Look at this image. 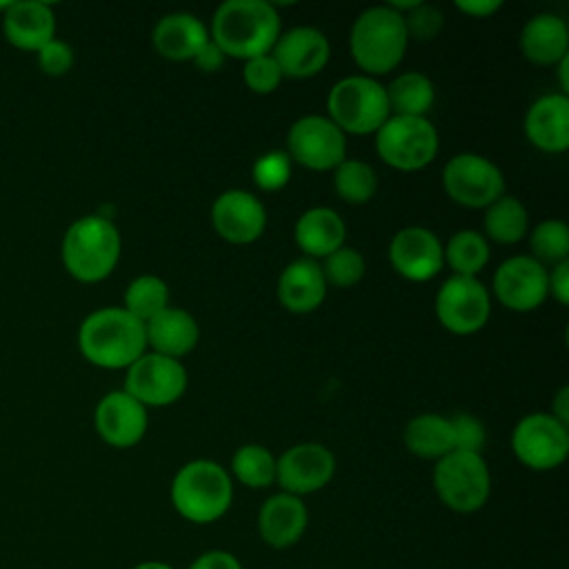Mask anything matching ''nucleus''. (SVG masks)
I'll use <instances>...</instances> for the list:
<instances>
[{
	"label": "nucleus",
	"mask_w": 569,
	"mask_h": 569,
	"mask_svg": "<svg viewBox=\"0 0 569 569\" xmlns=\"http://www.w3.org/2000/svg\"><path fill=\"white\" fill-rule=\"evenodd\" d=\"M445 251V262L451 267L453 276H469L476 278L478 271H482L489 262V244L487 238L473 229L456 231Z\"/></svg>",
	"instance_id": "31"
},
{
	"label": "nucleus",
	"mask_w": 569,
	"mask_h": 569,
	"mask_svg": "<svg viewBox=\"0 0 569 569\" xmlns=\"http://www.w3.org/2000/svg\"><path fill=\"white\" fill-rule=\"evenodd\" d=\"M409 44L405 20L387 4L362 11L349 33V51L365 76H385L393 71Z\"/></svg>",
	"instance_id": "5"
},
{
	"label": "nucleus",
	"mask_w": 569,
	"mask_h": 569,
	"mask_svg": "<svg viewBox=\"0 0 569 569\" xmlns=\"http://www.w3.org/2000/svg\"><path fill=\"white\" fill-rule=\"evenodd\" d=\"M502 7L500 0H456V9L469 18H489Z\"/></svg>",
	"instance_id": "45"
},
{
	"label": "nucleus",
	"mask_w": 569,
	"mask_h": 569,
	"mask_svg": "<svg viewBox=\"0 0 569 569\" xmlns=\"http://www.w3.org/2000/svg\"><path fill=\"white\" fill-rule=\"evenodd\" d=\"M322 276L327 287L333 284L338 289H349L353 284H358L365 276V258L360 251L351 249V247H340L333 253H329L327 258H322Z\"/></svg>",
	"instance_id": "36"
},
{
	"label": "nucleus",
	"mask_w": 569,
	"mask_h": 569,
	"mask_svg": "<svg viewBox=\"0 0 569 569\" xmlns=\"http://www.w3.org/2000/svg\"><path fill=\"white\" fill-rule=\"evenodd\" d=\"M122 238L111 218L87 213L76 218L60 242V258L67 273L84 284L109 278L120 260Z\"/></svg>",
	"instance_id": "3"
},
{
	"label": "nucleus",
	"mask_w": 569,
	"mask_h": 569,
	"mask_svg": "<svg viewBox=\"0 0 569 569\" xmlns=\"http://www.w3.org/2000/svg\"><path fill=\"white\" fill-rule=\"evenodd\" d=\"M280 33L276 4L267 0H227L213 13L209 38L224 56L251 60L269 53Z\"/></svg>",
	"instance_id": "1"
},
{
	"label": "nucleus",
	"mask_w": 569,
	"mask_h": 569,
	"mask_svg": "<svg viewBox=\"0 0 569 569\" xmlns=\"http://www.w3.org/2000/svg\"><path fill=\"white\" fill-rule=\"evenodd\" d=\"M329 120L342 133H376L391 116L387 89L371 76H347L338 80L327 96Z\"/></svg>",
	"instance_id": "6"
},
{
	"label": "nucleus",
	"mask_w": 569,
	"mask_h": 569,
	"mask_svg": "<svg viewBox=\"0 0 569 569\" xmlns=\"http://www.w3.org/2000/svg\"><path fill=\"white\" fill-rule=\"evenodd\" d=\"M380 160L398 171H418L438 153V131L427 118L389 116L376 131Z\"/></svg>",
	"instance_id": "8"
},
{
	"label": "nucleus",
	"mask_w": 569,
	"mask_h": 569,
	"mask_svg": "<svg viewBox=\"0 0 569 569\" xmlns=\"http://www.w3.org/2000/svg\"><path fill=\"white\" fill-rule=\"evenodd\" d=\"M224 53L218 49V44L209 38V42L196 53V58L191 60L202 73H213V71H218L222 64H224Z\"/></svg>",
	"instance_id": "44"
},
{
	"label": "nucleus",
	"mask_w": 569,
	"mask_h": 569,
	"mask_svg": "<svg viewBox=\"0 0 569 569\" xmlns=\"http://www.w3.org/2000/svg\"><path fill=\"white\" fill-rule=\"evenodd\" d=\"M93 425L102 442L113 449H129L136 447L149 425L147 407L140 405L133 396L124 389L104 393L93 411Z\"/></svg>",
	"instance_id": "16"
},
{
	"label": "nucleus",
	"mask_w": 569,
	"mask_h": 569,
	"mask_svg": "<svg viewBox=\"0 0 569 569\" xmlns=\"http://www.w3.org/2000/svg\"><path fill=\"white\" fill-rule=\"evenodd\" d=\"M282 80V73H280V67L276 64L273 56L271 53H264V56H256L251 60H244V67H242V82L247 84L249 91L253 93H260V96H267L271 91L278 89Z\"/></svg>",
	"instance_id": "38"
},
{
	"label": "nucleus",
	"mask_w": 569,
	"mask_h": 569,
	"mask_svg": "<svg viewBox=\"0 0 569 569\" xmlns=\"http://www.w3.org/2000/svg\"><path fill=\"white\" fill-rule=\"evenodd\" d=\"M124 391L144 407H167L187 391V369L176 358L142 353L127 367Z\"/></svg>",
	"instance_id": "13"
},
{
	"label": "nucleus",
	"mask_w": 569,
	"mask_h": 569,
	"mask_svg": "<svg viewBox=\"0 0 569 569\" xmlns=\"http://www.w3.org/2000/svg\"><path fill=\"white\" fill-rule=\"evenodd\" d=\"M211 224L222 240L231 244H249L262 236L267 227V209L253 193L229 189L213 200Z\"/></svg>",
	"instance_id": "18"
},
{
	"label": "nucleus",
	"mask_w": 569,
	"mask_h": 569,
	"mask_svg": "<svg viewBox=\"0 0 569 569\" xmlns=\"http://www.w3.org/2000/svg\"><path fill=\"white\" fill-rule=\"evenodd\" d=\"M442 187L447 196L469 209L489 207L505 196V178L498 164L478 153H458L442 169Z\"/></svg>",
	"instance_id": "10"
},
{
	"label": "nucleus",
	"mask_w": 569,
	"mask_h": 569,
	"mask_svg": "<svg viewBox=\"0 0 569 569\" xmlns=\"http://www.w3.org/2000/svg\"><path fill=\"white\" fill-rule=\"evenodd\" d=\"M493 293L511 311H533L549 296V271L531 256H511L493 273Z\"/></svg>",
	"instance_id": "15"
},
{
	"label": "nucleus",
	"mask_w": 569,
	"mask_h": 569,
	"mask_svg": "<svg viewBox=\"0 0 569 569\" xmlns=\"http://www.w3.org/2000/svg\"><path fill=\"white\" fill-rule=\"evenodd\" d=\"M402 20H405L407 36L416 38V40H433L445 24L442 11L438 7L425 4V2H418L411 11L402 13Z\"/></svg>",
	"instance_id": "39"
},
{
	"label": "nucleus",
	"mask_w": 569,
	"mask_h": 569,
	"mask_svg": "<svg viewBox=\"0 0 569 569\" xmlns=\"http://www.w3.org/2000/svg\"><path fill=\"white\" fill-rule=\"evenodd\" d=\"M525 58L540 67H553L569 53V29L560 16L538 13L520 31Z\"/></svg>",
	"instance_id": "27"
},
{
	"label": "nucleus",
	"mask_w": 569,
	"mask_h": 569,
	"mask_svg": "<svg viewBox=\"0 0 569 569\" xmlns=\"http://www.w3.org/2000/svg\"><path fill=\"white\" fill-rule=\"evenodd\" d=\"M551 416L562 422L565 427H569V387L562 385L551 402Z\"/></svg>",
	"instance_id": "46"
},
{
	"label": "nucleus",
	"mask_w": 569,
	"mask_h": 569,
	"mask_svg": "<svg viewBox=\"0 0 569 569\" xmlns=\"http://www.w3.org/2000/svg\"><path fill=\"white\" fill-rule=\"evenodd\" d=\"M287 156L311 171H329L347 158V140L327 116H302L289 127Z\"/></svg>",
	"instance_id": "11"
},
{
	"label": "nucleus",
	"mask_w": 569,
	"mask_h": 569,
	"mask_svg": "<svg viewBox=\"0 0 569 569\" xmlns=\"http://www.w3.org/2000/svg\"><path fill=\"white\" fill-rule=\"evenodd\" d=\"M511 451L533 471L556 469L569 456V427L551 413H529L511 431Z\"/></svg>",
	"instance_id": "9"
},
{
	"label": "nucleus",
	"mask_w": 569,
	"mask_h": 569,
	"mask_svg": "<svg viewBox=\"0 0 569 569\" xmlns=\"http://www.w3.org/2000/svg\"><path fill=\"white\" fill-rule=\"evenodd\" d=\"M309 511L302 498L291 493H273L258 509V533L271 549H289L305 536Z\"/></svg>",
	"instance_id": "21"
},
{
	"label": "nucleus",
	"mask_w": 569,
	"mask_h": 569,
	"mask_svg": "<svg viewBox=\"0 0 569 569\" xmlns=\"http://www.w3.org/2000/svg\"><path fill=\"white\" fill-rule=\"evenodd\" d=\"M231 473L249 489H264L276 482V458L262 445H242L231 458Z\"/></svg>",
	"instance_id": "33"
},
{
	"label": "nucleus",
	"mask_w": 569,
	"mask_h": 569,
	"mask_svg": "<svg viewBox=\"0 0 569 569\" xmlns=\"http://www.w3.org/2000/svg\"><path fill=\"white\" fill-rule=\"evenodd\" d=\"M433 489L456 513L480 511L491 493V473L482 453L451 451L436 460Z\"/></svg>",
	"instance_id": "7"
},
{
	"label": "nucleus",
	"mask_w": 569,
	"mask_h": 569,
	"mask_svg": "<svg viewBox=\"0 0 569 569\" xmlns=\"http://www.w3.org/2000/svg\"><path fill=\"white\" fill-rule=\"evenodd\" d=\"M187 569H242L240 560L224 549H209L191 560Z\"/></svg>",
	"instance_id": "42"
},
{
	"label": "nucleus",
	"mask_w": 569,
	"mask_h": 569,
	"mask_svg": "<svg viewBox=\"0 0 569 569\" xmlns=\"http://www.w3.org/2000/svg\"><path fill=\"white\" fill-rule=\"evenodd\" d=\"M333 473L336 458L320 442H298L276 458V482L298 498L327 487Z\"/></svg>",
	"instance_id": "14"
},
{
	"label": "nucleus",
	"mask_w": 569,
	"mask_h": 569,
	"mask_svg": "<svg viewBox=\"0 0 569 569\" xmlns=\"http://www.w3.org/2000/svg\"><path fill=\"white\" fill-rule=\"evenodd\" d=\"M405 447L422 460H440L453 451V431L449 418L440 413H420L405 427Z\"/></svg>",
	"instance_id": "28"
},
{
	"label": "nucleus",
	"mask_w": 569,
	"mask_h": 569,
	"mask_svg": "<svg viewBox=\"0 0 569 569\" xmlns=\"http://www.w3.org/2000/svg\"><path fill=\"white\" fill-rule=\"evenodd\" d=\"M4 40L27 53H36L56 38V13L42 0H11L9 9L0 16Z\"/></svg>",
	"instance_id": "20"
},
{
	"label": "nucleus",
	"mask_w": 569,
	"mask_h": 569,
	"mask_svg": "<svg viewBox=\"0 0 569 569\" xmlns=\"http://www.w3.org/2000/svg\"><path fill=\"white\" fill-rule=\"evenodd\" d=\"M531 258L542 267H556L558 262L569 260V227L562 220H542L533 227L531 238Z\"/></svg>",
	"instance_id": "35"
},
{
	"label": "nucleus",
	"mask_w": 569,
	"mask_h": 569,
	"mask_svg": "<svg viewBox=\"0 0 569 569\" xmlns=\"http://www.w3.org/2000/svg\"><path fill=\"white\" fill-rule=\"evenodd\" d=\"M491 313V298L478 278L451 276L436 293L438 322L456 333L469 336L480 331Z\"/></svg>",
	"instance_id": "12"
},
{
	"label": "nucleus",
	"mask_w": 569,
	"mask_h": 569,
	"mask_svg": "<svg viewBox=\"0 0 569 569\" xmlns=\"http://www.w3.org/2000/svg\"><path fill=\"white\" fill-rule=\"evenodd\" d=\"M78 349L96 367L127 369L147 353L144 322L122 307L96 309L80 322Z\"/></svg>",
	"instance_id": "2"
},
{
	"label": "nucleus",
	"mask_w": 569,
	"mask_h": 569,
	"mask_svg": "<svg viewBox=\"0 0 569 569\" xmlns=\"http://www.w3.org/2000/svg\"><path fill=\"white\" fill-rule=\"evenodd\" d=\"M122 309L129 311L136 320L147 322L164 307H169V287L162 278L144 273L133 278L122 296Z\"/></svg>",
	"instance_id": "32"
},
{
	"label": "nucleus",
	"mask_w": 569,
	"mask_h": 569,
	"mask_svg": "<svg viewBox=\"0 0 569 569\" xmlns=\"http://www.w3.org/2000/svg\"><path fill=\"white\" fill-rule=\"evenodd\" d=\"M153 49L173 62L193 60L196 53L209 42V31L193 13L176 11L158 20L151 33Z\"/></svg>",
	"instance_id": "25"
},
{
	"label": "nucleus",
	"mask_w": 569,
	"mask_h": 569,
	"mask_svg": "<svg viewBox=\"0 0 569 569\" xmlns=\"http://www.w3.org/2000/svg\"><path fill=\"white\" fill-rule=\"evenodd\" d=\"M280 67L282 78H311L320 73L329 62V40L316 27H293L278 36L269 51Z\"/></svg>",
	"instance_id": "19"
},
{
	"label": "nucleus",
	"mask_w": 569,
	"mask_h": 569,
	"mask_svg": "<svg viewBox=\"0 0 569 569\" xmlns=\"http://www.w3.org/2000/svg\"><path fill=\"white\" fill-rule=\"evenodd\" d=\"M387 89V100L391 116H409V118H427L433 107L436 91L433 82L420 71H405L391 80Z\"/></svg>",
	"instance_id": "29"
},
{
	"label": "nucleus",
	"mask_w": 569,
	"mask_h": 569,
	"mask_svg": "<svg viewBox=\"0 0 569 569\" xmlns=\"http://www.w3.org/2000/svg\"><path fill=\"white\" fill-rule=\"evenodd\" d=\"M389 262L407 280L427 282L436 278L445 264L440 238L427 227H405L389 242Z\"/></svg>",
	"instance_id": "17"
},
{
	"label": "nucleus",
	"mask_w": 569,
	"mask_h": 569,
	"mask_svg": "<svg viewBox=\"0 0 569 569\" xmlns=\"http://www.w3.org/2000/svg\"><path fill=\"white\" fill-rule=\"evenodd\" d=\"M280 305L291 313H309L318 309L327 296V282L320 262L311 258H298L289 262L276 284Z\"/></svg>",
	"instance_id": "23"
},
{
	"label": "nucleus",
	"mask_w": 569,
	"mask_h": 569,
	"mask_svg": "<svg viewBox=\"0 0 569 569\" xmlns=\"http://www.w3.org/2000/svg\"><path fill=\"white\" fill-rule=\"evenodd\" d=\"M169 498L184 520L193 525H211L220 520L233 502L231 473L213 460H191L176 471Z\"/></svg>",
	"instance_id": "4"
},
{
	"label": "nucleus",
	"mask_w": 569,
	"mask_h": 569,
	"mask_svg": "<svg viewBox=\"0 0 569 569\" xmlns=\"http://www.w3.org/2000/svg\"><path fill=\"white\" fill-rule=\"evenodd\" d=\"M485 231L493 242L513 244L529 231V213L513 196H500L485 211Z\"/></svg>",
	"instance_id": "30"
},
{
	"label": "nucleus",
	"mask_w": 569,
	"mask_h": 569,
	"mask_svg": "<svg viewBox=\"0 0 569 569\" xmlns=\"http://www.w3.org/2000/svg\"><path fill=\"white\" fill-rule=\"evenodd\" d=\"M144 336L147 347H151L153 353L180 360L196 349L200 340V327L187 309L164 307L160 313L144 322Z\"/></svg>",
	"instance_id": "24"
},
{
	"label": "nucleus",
	"mask_w": 569,
	"mask_h": 569,
	"mask_svg": "<svg viewBox=\"0 0 569 569\" xmlns=\"http://www.w3.org/2000/svg\"><path fill=\"white\" fill-rule=\"evenodd\" d=\"M333 189L349 204H365L378 191V178L369 162L345 158L333 169Z\"/></svg>",
	"instance_id": "34"
},
{
	"label": "nucleus",
	"mask_w": 569,
	"mask_h": 569,
	"mask_svg": "<svg viewBox=\"0 0 569 569\" xmlns=\"http://www.w3.org/2000/svg\"><path fill=\"white\" fill-rule=\"evenodd\" d=\"M453 431V451L480 453L487 440L485 425L471 413H456L449 418Z\"/></svg>",
	"instance_id": "41"
},
{
	"label": "nucleus",
	"mask_w": 569,
	"mask_h": 569,
	"mask_svg": "<svg viewBox=\"0 0 569 569\" xmlns=\"http://www.w3.org/2000/svg\"><path fill=\"white\" fill-rule=\"evenodd\" d=\"M549 293L558 305H569V260L558 262L549 273Z\"/></svg>",
	"instance_id": "43"
},
{
	"label": "nucleus",
	"mask_w": 569,
	"mask_h": 569,
	"mask_svg": "<svg viewBox=\"0 0 569 569\" xmlns=\"http://www.w3.org/2000/svg\"><path fill=\"white\" fill-rule=\"evenodd\" d=\"M558 67V84H560V91L558 93H562V96H567V91H569V53L556 64Z\"/></svg>",
	"instance_id": "47"
},
{
	"label": "nucleus",
	"mask_w": 569,
	"mask_h": 569,
	"mask_svg": "<svg viewBox=\"0 0 569 569\" xmlns=\"http://www.w3.org/2000/svg\"><path fill=\"white\" fill-rule=\"evenodd\" d=\"M527 140L545 153L569 149V96L547 93L533 100L525 113Z\"/></svg>",
	"instance_id": "22"
},
{
	"label": "nucleus",
	"mask_w": 569,
	"mask_h": 569,
	"mask_svg": "<svg viewBox=\"0 0 569 569\" xmlns=\"http://www.w3.org/2000/svg\"><path fill=\"white\" fill-rule=\"evenodd\" d=\"M251 176L260 191H278L291 178V158L287 151H267L253 162Z\"/></svg>",
	"instance_id": "37"
},
{
	"label": "nucleus",
	"mask_w": 569,
	"mask_h": 569,
	"mask_svg": "<svg viewBox=\"0 0 569 569\" xmlns=\"http://www.w3.org/2000/svg\"><path fill=\"white\" fill-rule=\"evenodd\" d=\"M36 62H38V69L44 76L62 78L73 69L76 56H73V49H71L69 42H64L60 38H53L42 49L36 51Z\"/></svg>",
	"instance_id": "40"
},
{
	"label": "nucleus",
	"mask_w": 569,
	"mask_h": 569,
	"mask_svg": "<svg viewBox=\"0 0 569 569\" xmlns=\"http://www.w3.org/2000/svg\"><path fill=\"white\" fill-rule=\"evenodd\" d=\"M345 220L331 207L307 209L293 227V240L305 258H327L345 244Z\"/></svg>",
	"instance_id": "26"
},
{
	"label": "nucleus",
	"mask_w": 569,
	"mask_h": 569,
	"mask_svg": "<svg viewBox=\"0 0 569 569\" xmlns=\"http://www.w3.org/2000/svg\"><path fill=\"white\" fill-rule=\"evenodd\" d=\"M131 569H176V567L169 562H162V560H142V562L133 565Z\"/></svg>",
	"instance_id": "48"
}]
</instances>
